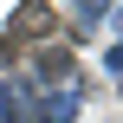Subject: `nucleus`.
Wrapping results in <instances>:
<instances>
[{"mask_svg": "<svg viewBox=\"0 0 123 123\" xmlns=\"http://www.w3.org/2000/svg\"><path fill=\"white\" fill-rule=\"evenodd\" d=\"M117 84H123V78H117Z\"/></svg>", "mask_w": 123, "mask_h": 123, "instance_id": "3", "label": "nucleus"}, {"mask_svg": "<svg viewBox=\"0 0 123 123\" xmlns=\"http://www.w3.org/2000/svg\"><path fill=\"white\" fill-rule=\"evenodd\" d=\"M52 26H58V6H19L13 13V39L19 32H52Z\"/></svg>", "mask_w": 123, "mask_h": 123, "instance_id": "1", "label": "nucleus"}, {"mask_svg": "<svg viewBox=\"0 0 123 123\" xmlns=\"http://www.w3.org/2000/svg\"><path fill=\"white\" fill-rule=\"evenodd\" d=\"M6 58H13V45H6V39H0V65H6Z\"/></svg>", "mask_w": 123, "mask_h": 123, "instance_id": "2", "label": "nucleus"}]
</instances>
